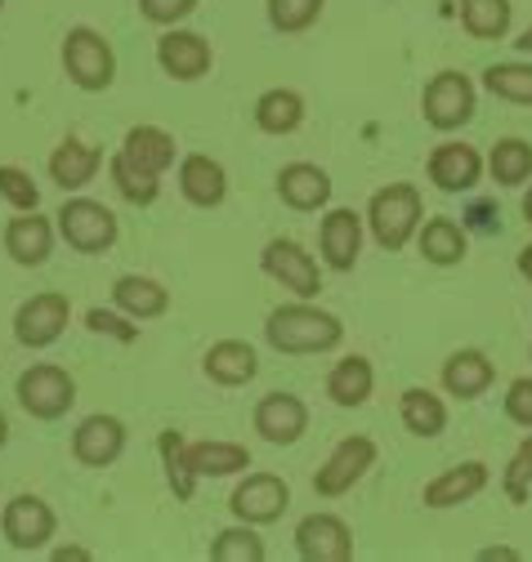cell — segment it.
<instances>
[{
  "label": "cell",
  "instance_id": "4",
  "mask_svg": "<svg viewBox=\"0 0 532 562\" xmlns=\"http://www.w3.org/2000/svg\"><path fill=\"white\" fill-rule=\"evenodd\" d=\"M63 72H68V81L77 90L99 94L117 77V54L95 27H73L68 36H63Z\"/></svg>",
  "mask_w": 532,
  "mask_h": 562
},
{
  "label": "cell",
  "instance_id": "3",
  "mask_svg": "<svg viewBox=\"0 0 532 562\" xmlns=\"http://www.w3.org/2000/svg\"><path fill=\"white\" fill-rule=\"evenodd\" d=\"M58 224V237L68 241L73 250H81V255H103L112 241H117V215L103 205V201H95V196H68L63 201V210L54 215Z\"/></svg>",
  "mask_w": 532,
  "mask_h": 562
},
{
  "label": "cell",
  "instance_id": "8",
  "mask_svg": "<svg viewBox=\"0 0 532 562\" xmlns=\"http://www.w3.org/2000/svg\"><path fill=\"white\" fill-rule=\"evenodd\" d=\"M376 464V442L363 434H350L331 447V456L322 460V469L313 473V491L322 501H336L345 491H354V482Z\"/></svg>",
  "mask_w": 532,
  "mask_h": 562
},
{
  "label": "cell",
  "instance_id": "44",
  "mask_svg": "<svg viewBox=\"0 0 532 562\" xmlns=\"http://www.w3.org/2000/svg\"><path fill=\"white\" fill-rule=\"evenodd\" d=\"M95 553L90 549H81V544H63V549H54V562H90Z\"/></svg>",
  "mask_w": 532,
  "mask_h": 562
},
{
  "label": "cell",
  "instance_id": "9",
  "mask_svg": "<svg viewBox=\"0 0 532 562\" xmlns=\"http://www.w3.org/2000/svg\"><path fill=\"white\" fill-rule=\"evenodd\" d=\"M291 505V486L278 477V473H246L233 496H229V509L237 522H251V527H269L287 514Z\"/></svg>",
  "mask_w": 532,
  "mask_h": 562
},
{
  "label": "cell",
  "instance_id": "11",
  "mask_svg": "<svg viewBox=\"0 0 532 562\" xmlns=\"http://www.w3.org/2000/svg\"><path fill=\"white\" fill-rule=\"evenodd\" d=\"M296 553L304 562H350L354 558V531L336 514H309L296 522Z\"/></svg>",
  "mask_w": 532,
  "mask_h": 562
},
{
  "label": "cell",
  "instance_id": "50",
  "mask_svg": "<svg viewBox=\"0 0 532 562\" xmlns=\"http://www.w3.org/2000/svg\"><path fill=\"white\" fill-rule=\"evenodd\" d=\"M0 10H5V0H0Z\"/></svg>",
  "mask_w": 532,
  "mask_h": 562
},
{
  "label": "cell",
  "instance_id": "19",
  "mask_svg": "<svg viewBox=\"0 0 532 562\" xmlns=\"http://www.w3.org/2000/svg\"><path fill=\"white\" fill-rule=\"evenodd\" d=\"M54 224L45 215H36V210H19V220H10L5 228V255L23 268H41L54 250Z\"/></svg>",
  "mask_w": 532,
  "mask_h": 562
},
{
  "label": "cell",
  "instance_id": "39",
  "mask_svg": "<svg viewBox=\"0 0 532 562\" xmlns=\"http://www.w3.org/2000/svg\"><path fill=\"white\" fill-rule=\"evenodd\" d=\"M0 196H5L14 210H36L41 205V188L27 170L19 166H0Z\"/></svg>",
  "mask_w": 532,
  "mask_h": 562
},
{
  "label": "cell",
  "instance_id": "34",
  "mask_svg": "<svg viewBox=\"0 0 532 562\" xmlns=\"http://www.w3.org/2000/svg\"><path fill=\"white\" fill-rule=\"evenodd\" d=\"M108 175H112L117 192H121L130 205H153V201H157V192H162V175H153V170L135 166L125 153H117V157L108 161Z\"/></svg>",
  "mask_w": 532,
  "mask_h": 562
},
{
  "label": "cell",
  "instance_id": "2",
  "mask_svg": "<svg viewBox=\"0 0 532 562\" xmlns=\"http://www.w3.org/2000/svg\"><path fill=\"white\" fill-rule=\"evenodd\" d=\"M367 228L380 250L398 255L421 233V188L417 183H385L367 201Z\"/></svg>",
  "mask_w": 532,
  "mask_h": 562
},
{
  "label": "cell",
  "instance_id": "10",
  "mask_svg": "<svg viewBox=\"0 0 532 562\" xmlns=\"http://www.w3.org/2000/svg\"><path fill=\"white\" fill-rule=\"evenodd\" d=\"M68 317H73V300L68 295L41 291L27 304H19V313H14V339L23 348H49L63 330H68Z\"/></svg>",
  "mask_w": 532,
  "mask_h": 562
},
{
  "label": "cell",
  "instance_id": "38",
  "mask_svg": "<svg viewBox=\"0 0 532 562\" xmlns=\"http://www.w3.org/2000/svg\"><path fill=\"white\" fill-rule=\"evenodd\" d=\"M318 14H322V0H269V23L282 36L309 32L318 23Z\"/></svg>",
  "mask_w": 532,
  "mask_h": 562
},
{
  "label": "cell",
  "instance_id": "32",
  "mask_svg": "<svg viewBox=\"0 0 532 562\" xmlns=\"http://www.w3.org/2000/svg\"><path fill=\"white\" fill-rule=\"evenodd\" d=\"M255 125L264 134H296L304 125V99L296 90H264L255 99Z\"/></svg>",
  "mask_w": 532,
  "mask_h": 562
},
{
  "label": "cell",
  "instance_id": "14",
  "mask_svg": "<svg viewBox=\"0 0 532 562\" xmlns=\"http://www.w3.org/2000/svg\"><path fill=\"white\" fill-rule=\"evenodd\" d=\"M255 434L274 447H291L309 434V406L296 393H269L255 406Z\"/></svg>",
  "mask_w": 532,
  "mask_h": 562
},
{
  "label": "cell",
  "instance_id": "41",
  "mask_svg": "<svg viewBox=\"0 0 532 562\" xmlns=\"http://www.w3.org/2000/svg\"><path fill=\"white\" fill-rule=\"evenodd\" d=\"M506 415H510V425L532 429V375L510 380V389H506Z\"/></svg>",
  "mask_w": 532,
  "mask_h": 562
},
{
  "label": "cell",
  "instance_id": "42",
  "mask_svg": "<svg viewBox=\"0 0 532 562\" xmlns=\"http://www.w3.org/2000/svg\"><path fill=\"white\" fill-rule=\"evenodd\" d=\"M197 10V0H140V14L157 27H175Z\"/></svg>",
  "mask_w": 532,
  "mask_h": 562
},
{
  "label": "cell",
  "instance_id": "22",
  "mask_svg": "<svg viewBox=\"0 0 532 562\" xmlns=\"http://www.w3.org/2000/svg\"><path fill=\"white\" fill-rule=\"evenodd\" d=\"M179 192L192 201V205H202V210H215L224 196H229V175L215 157L207 153H188L179 161Z\"/></svg>",
  "mask_w": 532,
  "mask_h": 562
},
{
  "label": "cell",
  "instance_id": "12",
  "mask_svg": "<svg viewBox=\"0 0 532 562\" xmlns=\"http://www.w3.org/2000/svg\"><path fill=\"white\" fill-rule=\"evenodd\" d=\"M54 527H58V518L41 496H14L5 505V514H0V531H5L10 549H19V553L45 549L54 540Z\"/></svg>",
  "mask_w": 532,
  "mask_h": 562
},
{
  "label": "cell",
  "instance_id": "40",
  "mask_svg": "<svg viewBox=\"0 0 532 562\" xmlns=\"http://www.w3.org/2000/svg\"><path fill=\"white\" fill-rule=\"evenodd\" d=\"M528 477H532V438H523L519 451L506 464V496H510V505H528Z\"/></svg>",
  "mask_w": 532,
  "mask_h": 562
},
{
  "label": "cell",
  "instance_id": "5",
  "mask_svg": "<svg viewBox=\"0 0 532 562\" xmlns=\"http://www.w3.org/2000/svg\"><path fill=\"white\" fill-rule=\"evenodd\" d=\"M77 402V380L54 367V362H36L19 375V406L32 415V419H63L68 406Z\"/></svg>",
  "mask_w": 532,
  "mask_h": 562
},
{
  "label": "cell",
  "instance_id": "45",
  "mask_svg": "<svg viewBox=\"0 0 532 562\" xmlns=\"http://www.w3.org/2000/svg\"><path fill=\"white\" fill-rule=\"evenodd\" d=\"M519 562V549H506V544H497V549H479V562Z\"/></svg>",
  "mask_w": 532,
  "mask_h": 562
},
{
  "label": "cell",
  "instance_id": "1",
  "mask_svg": "<svg viewBox=\"0 0 532 562\" xmlns=\"http://www.w3.org/2000/svg\"><path fill=\"white\" fill-rule=\"evenodd\" d=\"M264 339L287 358H304V353H331V348H341L345 326L336 313L318 308L313 300H296V304H282L264 317Z\"/></svg>",
  "mask_w": 532,
  "mask_h": 562
},
{
  "label": "cell",
  "instance_id": "25",
  "mask_svg": "<svg viewBox=\"0 0 532 562\" xmlns=\"http://www.w3.org/2000/svg\"><path fill=\"white\" fill-rule=\"evenodd\" d=\"M99 166H103V153L99 148L81 144V138H63V144L54 148V157H49V179L63 192H81L86 183H95Z\"/></svg>",
  "mask_w": 532,
  "mask_h": 562
},
{
  "label": "cell",
  "instance_id": "15",
  "mask_svg": "<svg viewBox=\"0 0 532 562\" xmlns=\"http://www.w3.org/2000/svg\"><path fill=\"white\" fill-rule=\"evenodd\" d=\"M121 451H125V425L117 415H103V411L86 415L73 434V456L86 469H108L121 460Z\"/></svg>",
  "mask_w": 532,
  "mask_h": 562
},
{
  "label": "cell",
  "instance_id": "23",
  "mask_svg": "<svg viewBox=\"0 0 532 562\" xmlns=\"http://www.w3.org/2000/svg\"><path fill=\"white\" fill-rule=\"evenodd\" d=\"M202 371H207V380H215L220 389H242V384L255 380L259 358H255V348H251L246 339H220V344L207 348Z\"/></svg>",
  "mask_w": 532,
  "mask_h": 562
},
{
  "label": "cell",
  "instance_id": "36",
  "mask_svg": "<svg viewBox=\"0 0 532 562\" xmlns=\"http://www.w3.org/2000/svg\"><path fill=\"white\" fill-rule=\"evenodd\" d=\"M211 558L215 562H264V558H269V549H264V540L255 536L251 522H237V527H224L211 540Z\"/></svg>",
  "mask_w": 532,
  "mask_h": 562
},
{
  "label": "cell",
  "instance_id": "33",
  "mask_svg": "<svg viewBox=\"0 0 532 562\" xmlns=\"http://www.w3.org/2000/svg\"><path fill=\"white\" fill-rule=\"evenodd\" d=\"M488 170L501 188H519L532 179V144L528 138H497V148L488 153Z\"/></svg>",
  "mask_w": 532,
  "mask_h": 562
},
{
  "label": "cell",
  "instance_id": "47",
  "mask_svg": "<svg viewBox=\"0 0 532 562\" xmlns=\"http://www.w3.org/2000/svg\"><path fill=\"white\" fill-rule=\"evenodd\" d=\"M10 442V419H5V411H0V447Z\"/></svg>",
  "mask_w": 532,
  "mask_h": 562
},
{
  "label": "cell",
  "instance_id": "24",
  "mask_svg": "<svg viewBox=\"0 0 532 562\" xmlns=\"http://www.w3.org/2000/svg\"><path fill=\"white\" fill-rule=\"evenodd\" d=\"M112 304L130 317V322H153L170 308V291L153 277H140V272H125L112 281Z\"/></svg>",
  "mask_w": 532,
  "mask_h": 562
},
{
  "label": "cell",
  "instance_id": "17",
  "mask_svg": "<svg viewBox=\"0 0 532 562\" xmlns=\"http://www.w3.org/2000/svg\"><path fill=\"white\" fill-rule=\"evenodd\" d=\"M318 250H322V263L336 268V272H350L358 263V250H363V215L358 210H326V220L318 228Z\"/></svg>",
  "mask_w": 532,
  "mask_h": 562
},
{
  "label": "cell",
  "instance_id": "43",
  "mask_svg": "<svg viewBox=\"0 0 532 562\" xmlns=\"http://www.w3.org/2000/svg\"><path fill=\"white\" fill-rule=\"evenodd\" d=\"M86 326H90L95 335H108V339H117V344H135V339H140V326H130L125 317H117V313H103V308H90V313H86Z\"/></svg>",
  "mask_w": 532,
  "mask_h": 562
},
{
  "label": "cell",
  "instance_id": "37",
  "mask_svg": "<svg viewBox=\"0 0 532 562\" xmlns=\"http://www.w3.org/2000/svg\"><path fill=\"white\" fill-rule=\"evenodd\" d=\"M157 447H162V464H166V482H170V491H175V501H192V491H197V473H192V469H188V460H184V434L166 429Z\"/></svg>",
  "mask_w": 532,
  "mask_h": 562
},
{
  "label": "cell",
  "instance_id": "48",
  "mask_svg": "<svg viewBox=\"0 0 532 562\" xmlns=\"http://www.w3.org/2000/svg\"><path fill=\"white\" fill-rule=\"evenodd\" d=\"M514 45H519V49H523V54H532V27H528V32H523V36H519V41H514Z\"/></svg>",
  "mask_w": 532,
  "mask_h": 562
},
{
  "label": "cell",
  "instance_id": "29",
  "mask_svg": "<svg viewBox=\"0 0 532 562\" xmlns=\"http://www.w3.org/2000/svg\"><path fill=\"white\" fill-rule=\"evenodd\" d=\"M417 246H421V255H425L430 263H439V268L461 263L465 250H470V241H465V228H461L456 220H447V215L425 220L421 233H417Z\"/></svg>",
  "mask_w": 532,
  "mask_h": 562
},
{
  "label": "cell",
  "instance_id": "46",
  "mask_svg": "<svg viewBox=\"0 0 532 562\" xmlns=\"http://www.w3.org/2000/svg\"><path fill=\"white\" fill-rule=\"evenodd\" d=\"M519 272L532 281V246H523V250H519Z\"/></svg>",
  "mask_w": 532,
  "mask_h": 562
},
{
  "label": "cell",
  "instance_id": "13",
  "mask_svg": "<svg viewBox=\"0 0 532 562\" xmlns=\"http://www.w3.org/2000/svg\"><path fill=\"white\" fill-rule=\"evenodd\" d=\"M157 63L170 81H202L211 72V41L197 36V32H184V27H170L162 41H157Z\"/></svg>",
  "mask_w": 532,
  "mask_h": 562
},
{
  "label": "cell",
  "instance_id": "31",
  "mask_svg": "<svg viewBox=\"0 0 532 562\" xmlns=\"http://www.w3.org/2000/svg\"><path fill=\"white\" fill-rule=\"evenodd\" d=\"M398 415H403V429L417 438H439L447 429V406L430 389H408L398 397Z\"/></svg>",
  "mask_w": 532,
  "mask_h": 562
},
{
  "label": "cell",
  "instance_id": "7",
  "mask_svg": "<svg viewBox=\"0 0 532 562\" xmlns=\"http://www.w3.org/2000/svg\"><path fill=\"white\" fill-rule=\"evenodd\" d=\"M421 116L439 134L461 130L465 121L475 116V81L465 77V72H452V67H447V72H439L425 86V94H421Z\"/></svg>",
  "mask_w": 532,
  "mask_h": 562
},
{
  "label": "cell",
  "instance_id": "18",
  "mask_svg": "<svg viewBox=\"0 0 532 562\" xmlns=\"http://www.w3.org/2000/svg\"><path fill=\"white\" fill-rule=\"evenodd\" d=\"M484 166L488 161L470 144H439L430 153V161H425V175H430V183L439 192H470L484 179Z\"/></svg>",
  "mask_w": 532,
  "mask_h": 562
},
{
  "label": "cell",
  "instance_id": "16",
  "mask_svg": "<svg viewBox=\"0 0 532 562\" xmlns=\"http://www.w3.org/2000/svg\"><path fill=\"white\" fill-rule=\"evenodd\" d=\"M488 482H492V473L484 460H465V464H452L439 477H430L421 501H425V509H456L465 501H475L479 491H488Z\"/></svg>",
  "mask_w": 532,
  "mask_h": 562
},
{
  "label": "cell",
  "instance_id": "35",
  "mask_svg": "<svg viewBox=\"0 0 532 562\" xmlns=\"http://www.w3.org/2000/svg\"><path fill=\"white\" fill-rule=\"evenodd\" d=\"M484 90L501 103L532 108V63H492L484 72Z\"/></svg>",
  "mask_w": 532,
  "mask_h": 562
},
{
  "label": "cell",
  "instance_id": "27",
  "mask_svg": "<svg viewBox=\"0 0 532 562\" xmlns=\"http://www.w3.org/2000/svg\"><path fill=\"white\" fill-rule=\"evenodd\" d=\"M121 153L135 161V166L153 170V175H166L175 166V138L162 125H135V130H125Z\"/></svg>",
  "mask_w": 532,
  "mask_h": 562
},
{
  "label": "cell",
  "instance_id": "21",
  "mask_svg": "<svg viewBox=\"0 0 532 562\" xmlns=\"http://www.w3.org/2000/svg\"><path fill=\"white\" fill-rule=\"evenodd\" d=\"M492 380H497V367L488 353H479V348H461V353H452L443 362V389L461 402L484 397L492 389Z\"/></svg>",
  "mask_w": 532,
  "mask_h": 562
},
{
  "label": "cell",
  "instance_id": "30",
  "mask_svg": "<svg viewBox=\"0 0 532 562\" xmlns=\"http://www.w3.org/2000/svg\"><path fill=\"white\" fill-rule=\"evenodd\" d=\"M456 10H461V27L475 41H506L510 36V19H514L510 0H456Z\"/></svg>",
  "mask_w": 532,
  "mask_h": 562
},
{
  "label": "cell",
  "instance_id": "28",
  "mask_svg": "<svg viewBox=\"0 0 532 562\" xmlns=\"http://www.w3.org/2000/svg\"><path fill=\"white\" fill-rule=\"evenodd\" d=\"M372 389H376V371H372V362L367 358H341L336 367H331V375H326V397L336 402V406H363L367 397H372Z\"/></svg>",
  "mask_w": 532,
  "mask_h": 562
},
{
  "label": "cell",
  "instance_id": "20",
  "mask_svg": "<svg viewBox=\"0 0 532 562\" xmlns=\"http://www.w3.org/2000/svg\"><path fill=\"white\" fill-rule=\"evenodd\" d=\"M278 196H282V205L309 215V210H322L331 201V175L313 161H291L278 170Z\"/></svg>",
  "mask_w": 532,
  "mask_h": 562
},
{
  "label": "cell",
  "instance_id": "26",
  "mask_svg": "<svg viewBox=\"0 0 532 562\" xmlns=\"http://www.w3.org/2000/svg\"><path fill=\"white\" fill-rule=\"evenodd\" d=\"M184 460L197 477H229L251 469V451L242 442H184Z\"/></svg>",
  "mask_w": 532,
  "mask_h": 562
},
{
  "label": "cell",
  "instance_id": "6",
  "mask_svg": "<svg viewBox=\"0 0 532 562\" xmlns=\"http://www.w3.org/2000/svg\"><path fill=\"white\" fill-rule=\"evenodd\" d=\"M259 268L269 272L282 291H291L296 300H318V291H322L318 259L296 237H274L269 246L259 250Z\"/></svg>",
  "mask_w": 532,
  "mask_h": 562
},
{
  "label": "cell",
  "instance_id": "49",
  "mask_svg": "<svg viewBox=\"0 0 532 562\" xmlns=\"http://www.w3.org/2000/svg\"><path fill=\"white\" fill-rule=\"evenodd\" d=\"M523 220H528V224H532V188H528V192H523Z\"/></svg>",
  "mask_w": 532,
  "mask_h": 562
}]
</instances>
